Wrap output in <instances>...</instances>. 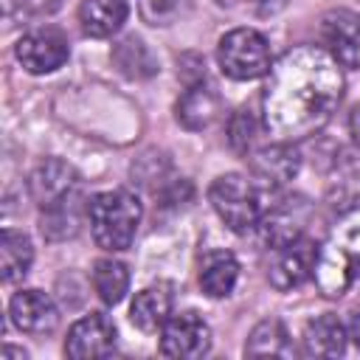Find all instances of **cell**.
I'll return each mask as SVG.
<instances>
[{"instance_id":"1","label":"cell","mask_w":360,"mask_h":360,"mask_svg":"<svg viewBox=\"0 0 360 360\" xmlns=\"http://www.w3.org/2000/svg\"><path fill=\"white\" fill-rule=\"evenodd\" d=\"M343 98V73L332 53L298 45L270 68L262 96L264 127L276 141L298 143L323 129Z\"/></svg>"},{"instance_id":"2","label":"cell","mask_w":360,"mask_h":360,"mask_svg":"<svg viewBox=\"0 0 360 360\" xmlns=\"http://www.w3.org/2000/svg\"><path fill=\"white\" fill-rule=\"evenodd\" d=\"M357 273H360V200H354L343 211V217L332 225L329 236L318 248L312 278L323 298H340Z\"/></svg>"},{"instance_id":"3","label":"cell","mask_w":360,"mask_h":360,"mask_svg":"<svg viewBox=\"0 0 360 360\" xmlns=\"http://www.w3.org/2000/svg\"><path fill=\"white\" fill-rule=\"evenodd\" d=\"M87 217H90V231H93L96 245L115 253V250H127L132 245L141 217H143V208L132 191L112 188V191H101L90 200Z\"/></svg>"},{"instance_id":"4","label":"cell","mask_w":360,"mask_h":360,"mask_svg":"<svg viewBox=\"0 0 360 360\" xmlns=\"http://www.w3.org/2000/svg\"><path fill=\"white\" fill-rule=\"evenodd\" d=\"M217 62L225 76L236 82L262 79L270 73V45L256 28H233L217 45Z\"/></svg>"},{"instance_id":"5","label":"cell","mask_w":360,"mask_h":360,"mask_svg":"<svg viewBox=\"0 0 360 360\" xmlns=\"http://www.w3.org/2000/svg\"><path fill=\"white\" fill-rule=\"evenodd\" d=\"M208 200L217 211V217L233 231V233H248L259 225L262 219V208H259V194L253 188V183L242 174H219L211 188H208Z\"/></svg>"},{"instance_id":"6","label":"cell","mask_w":360,"mask_h":360,"mask_svg":"<svg viewBox=\"0 0 360 360\" xmlns=\"http://www.w3.org/2000/svg\"><path fill=\"white\" fill-rule=\"evenodd\" d=\"M160 354L166 357H202L211 349V329L197 312H177L160 329Z\"/></svg>"},{"instance_id":"7","label":"cell","mask_w":360,"mask_h":360,"mask_svg":"<svg viewBox=\"0 0 360 360\" xmlns=\"http://www.w3.org/2000/svg\"><path fill=\"white\" fill-rule=\"evenodd\" d=\"M14 53L28 73L39 76V73H53L56 68H62L70 56V48H68V39L62 31L37 28V31L20 37V42L14 45Z\"/></svg>"},{"instance_id":"8","label":"cell","mask_w":360,"mask_h":360,"mask_svg":"<svg viewBox=\"0 0 360 360\" xmlns=\"http://www.w3.org/2000/svg\"><path fill=\"white\" fill-rule=\"evenodd\" d=\"M321 39L332 59L343 68H360V14L335 8L321 20Z\"/></svg>"},{"instance_id":"9","label":"cell","mask_w":360,"mask_h":360,"mask_svg":"<svg viewBox=\"0 0 360 360\" xmlns=\"http://www.w3.org/2000/svg\"><path fill=\"white\" fill-rule=\"evenodd\" d=\"M115 349V326L104 312H90L76 321L65 340V354L73 360L107 357Z\"/></svg>"},{"instance_id":"10","label":"cell","mask_w":360,"mask_h":360,"mask_svg":"<svg viewBox=\"0 0 360 360\" xmlns=\"http://www.w3.org/2000/svg\"><path fill=\"white\" fill-rule=\"evenodd\" d=\"M28 186H31L34 202L39 208H45V211H53V208L70 202V197H73V191L79 186V177H76V172L65 160L51 158V160L39 163L34 169Z\"/></svg>"},{"instance_id":"11","label":"cell","mask_w":360,"mask_h":360,"mask_svg":"<svg viewBox=\"0 0 360 360\" xmlns=\"http://www.w3.org/2000/svg\"><path fill=\"white\" fill-rule=\"evenodd\" d=\"M315 259H318V248L307 239H295L284 248H276V259L270 264V284L281 292L298 287L307 281V276H312V267H315Z\"/></svg>"},{"instance_id":"12","label":"cell","mask_w":360,"mask_h":360,"mask_svg":"<svg viewBox=\"0 0 360 360\" xmlns=\"http://www.w3.org/2000/svg\"><path fill=\"white\" fill-rule=\"evenodd\" d=\"M8 318L20 332L28 335H48L59 323V312L42 290H20L8 301Z\"/></svg>"},{"instance_id":"13","label":"cell","mask_w":360,"mask_h":360,"mask_svg":"<svg viewBox=\"0 0 360 360\" xmlns=\"http://www.w3.org/2000/svg\"><path fill=\"white\" fill-rule=\"evenodd\" d=\"M312 217V208L307 200L295 197V200H281L273 211H267V217L262 219V231H264V242L273 248H284L295 239H301L307 222Z\"/></svg>"},{"instance_id":"14","label":"cell","mask_w":360,"mask_h":360,"mask_svg":"<svg viewBox=\"0 0 360 360\" xmlns=\"http://www.w3.org/2000/svg\"><path fill=\"white\" fill-rule=\"evenodd\" d=\"M298 152L292 143H284V141H276L264 149H259L253 158H250V172L256 180H262L264 186L270 188H278L284 183H290L295 174H298Z\"/></svg>"},{"instance_id":"15","label":"cell","mask_w":360,"mask_h":360,"mask_svg":"<svg viewBox=\"0 0 360 360\" xmlns=\"http://www.w3.org/2000/svg\"><path fill=\"white\" fill-rule=\"evenodd\" d=\"M172 307H174L172 287L152 284V287H143L141 292H135L132 307H129V321L141 332H158L172 318Z\"/></svg>"},{"instance_id":"16","label":"cell","mask_w":360,"mask_h":360,"mask_svg":"<svg viewBox=\"0 0 360 360\" xmlns=\"http://www.w3.org/2000/svg\"><path fill=\"white\" fill-rule=\"evenodd\" d=\"M346 329L335 315H321L304 326L301 349L307 357H338L346 349Z\"/></svg>"},{"instance_id":"17","label":"cell","mask_w":360,"mask_h":360,"mask_svg":"<svg viewBox=\"0 0 360 360\" xmlns=\"http://www.w3.org/2000/svg\"><path fill=\"white\" fill-rule=\"evenodd\" d=\"M129 14L127 0H82L79 6V22L87 37L104 39L112 37Z\"/></svg>"},{"instance_id":"18","label":"cell","mask_w":360,"mask_h":360,"mask_svg":"<svg viewBox=\"0 0 360 360\" xmlns=\"http://www.w3.org/2000/svg\"><path fill=\"white\" fill-rule=\"evenodd\" d=\"M217 112H219V98L202 82L188 84V90L177 101V121L191 132H200V129L211 127Z\"/></svg>"},{"instance_id":"19","label":"cell","mask_w":360,"mask_h":360,"mask_svg":"<svg viewBox=\"0 0 360 360\" xmlns=\"http://www.w3.org/2000/svg\"><path fill=\"white\" fill-rule=\"evenodd\" d=\"M239 278V262L228 250H211L205 253L200 264V287L211 298H225L231 295L233 284Z\"/></svg>"},{"instance_id":"20","label":"cell","mask_w":360,"mask_h":360,"mask_svg":"<svg viewBox=\"0 0 360 360\" xmlns=\"http://www.w3.org/2000/svg\"><path fill=\"white\" fill-rule=\"evenodd\" d=\"M31 262H34L31 239L20 231L6 228L0 233V273H3V281L14 284V281L25 278L28 270H31Z\"/></svg>"},{"instance_id":"21","label":"cell","mask_w":360,"mask_h":360,"mask_svg":"<svg viewBox=\"0 0 360 360\" xmlns=\"http://www.w3.org/2000/svg\"><path fill=\"white\" fill-rule=\"evenodd\" d=\"M245 354L248 357H287V354H292L287 326L278 318H267V321L256 323L253 332L248 335Z\"/></svg>"},{"instance_id":"22","label":"cell","mask_w":360,"mask_h":360,"mask_svg":"<svg viewBox=\"0 0 360 360\" xmlns=\"http://www.w3.org/2000/svg\"><path fill=\"white\" fill-rule=\"evenodd\" d=\"M93 287L104 304H118L129 290V270L118 259H98L93 267Z\"/></svg>"},{"instance_id":"23","label":"cell","mask_w":360,"mask_h":360,"mask_svg":"<svg viewBox=\"0 0 360 360\" xmlns=\"http://www.w3.org/2000/svg\"><path fill=\"white\" fill-rule=\"evenodd\" d=\"M115 62H118V68L127 73V76H152L155 73V59H152V53L146 51V45L138 39V37H129V39H124L118 48H115Z\"/></svg>"},{"instance_id":"24","label":"cell","mask_w":360,"mask_h":360,"mask_svg":"<svg viewBox=\"0 0 360 360\" xmlns=\"http://www.w3.org/2000/svg\"><path fill=\"white\" fill-rule=\"evenodd\" d=\"M186 0H138V14L149 25H169L180 11Z\"/></svg>"},{"instance_id":"25","label":"cell","mask_w":360,"mask_h":360,"mask_svg":"<svg viewBox=\"0 0 360 360\" xmlns=\"http://www.w3.org/2000/svg\"><path fill=\"white\" fill-rule=\"evenodd\" d=\"M256 135V118L250 115V110H236L228 121V141L236 152H248V146L253 143Z\"/></svg>"},{"instance_id":"26","label":"cell","mask_w":360,"mask_h":360,"mask_svg":"<svg viewBox=\"0 0 360 360\" xmlns=\"http://www.w3.org/2000/svg\"><path fill=\"white\" fill-rule=\"evenodd\" d=\"M6 8L14 11H31V14H51L59 8V0H6Z\"/></svg>"},{"instance_id":"27","label":"cell","mask_w":360,"mask_h":360,"mask_svg":"<svg viewBox=\"0 0 360 360\" xmlns=\"http://www.w3.org/2000/svg\"><path fill=\"white\" fill-rule=\"evenodd\" d=\"M349 338L354 340V346L360 349V307L352 312V323H349Z\"/></svg>"},{"instance_id":"28","label":"cell","mask_w":360,"mask_h":360,"mask_svg":"<svg viewBox=\"0 0 360 360\" xmlns=\"http://www.w3.org/2000/svg\"><path fill=\"white\" fill-rule=\"evenodd\" d=\"M349 127H352V135H354V141L360 143V104L352 110V118H349Z\"/></svg>"},{"instance_id":"29","label":"cell","mask_w":360,"mask_h":360,"mask_svg":"<svg viewBox=\"0 0 360 360\" xmlns=\"http://www.w3.org/2000/svg\"><path fill=\"white\" fill-rule=\"evenodd\" d=\"M3 357H25V352L22 349H14V346H6L3 349Z\"/></svg>"},{"instance_id":"30","label":"cell","mask_w":360,"mask_h":360,"mask_svg":"<svg viewBox=\"0 0 360 360\" xmlns=\"http://www.w3.org/2000/svg\"><path fill=\"white\" fill-rule=\"evenodd\" d=\"M219 6H239V3H245V0H217ZM250 3V0H248Z\"/></svg>"}]
</instances>
